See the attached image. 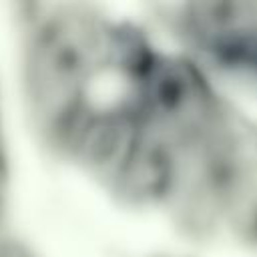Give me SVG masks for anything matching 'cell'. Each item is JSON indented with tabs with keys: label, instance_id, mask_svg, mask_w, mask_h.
Returning <instances> with one entry per match:
<instances>
[]
</instances>
